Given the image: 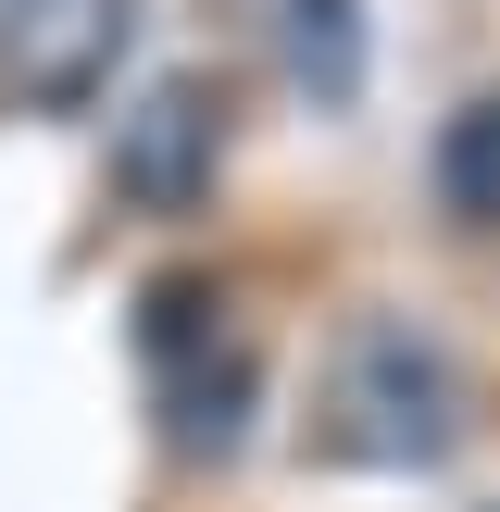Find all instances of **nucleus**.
<instances>
[{"instance_id":"1","label":"nucleus","mask_w":500,"mask_h":512,"mask_svg":"<svg viewBox=\"0 0 500 512\" xmlns=\"http://www.w3.org/2000/svg\"><path fill=\"white\" fill-rule=\"evenodd\" d=\"M463 363H450V338H425V325L375 313L350 325L338 350H325V388H313V450L325 463H363V475H438L450 450H463Z\"/></svg>"},{"instance_id":"2","label":"nucleus","mask_w":500,"mask_h":512,"mask_svg":"<svg viewBox=\"0 0 500 512\" xmlns=\"http://www.w3.org/2000/svg\"><path fill=\"white\" fill-rule=\"evenodd\" d=\"M138 38V0H0V100L13 113H88L100 75Z\"/></svg>"},{"instance_id":"3","label":"nucleus","mask_w":500,"mask_h":512,"mask_svg":"<svg viewBox=\"0 0 500 512\" xmlns=\"http://www.w3.org/2000/svg\"><path fill=\"white\" fill-rule=\"evenodd\" d=\"M213 163H225V88L213 75H163L113 138V200L125 213H200Z\"/></svg>"},{"instance_id":"4","label":"nucleus","mask_w":500,"mask_h":512,"mask_svg":"<svg viewBox=\"0 0 500 512\" xmlns=\"http://www.w3.org/2000/svg\"><path fill=\"white\" fill-rule=\"evenodd\" d=\"M150 400H163V438L188 450V463H225V450L250 438V413H263V363H250V338L225 325L213 350H188V363L150 375Z\"/></svg>"},{"instance_id":"5","label":"nucleus","mask_w":500,"mask_h":512,"mask_svg":"<svg viewBox=\"0 0 500 512\" xmlns=\"http://www.w3.org/2000/svg\"><path fill=\"white\" fill-rule=\"evenodd\" d=\"M263 38H275V75L313 113L363 100V0H263Z\"/></svg>"},{"instance_id":"6","label":"nucleus","mask_w":500,"mask_h":512,"mask_svg":"<svg viewBox=\"0 0 500 512\" xmlns=\"http://www.w3.org/2000/svg\"><path fill=\"white\" fill-rule=\"evenodd\" d=\"M438 213L500 225V100H463V113L438 125Z\"/></svg>"},{"instance_id":"7","label":"nucleus","mask_w":500,"mask_h":512,"mask_svg":"<svg viewBox=\"0 0 500 512\" xmlns=\"http://www.w3.org/2000/svg\"><path fill=\"white\" fill-rule=\"evenodd\" d=\"M225 338V288L213 275H163V288L138 300V363L163 375V363H188V350H213Z\"/></svg>"}]
</instances>
